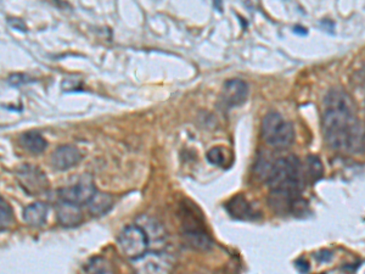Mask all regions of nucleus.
<instances>
[{
    "mask_svg": "<svg viewBox=\"0 0 365 274\" xmlns=\"http://www.w3.org/2000/svg\"><path fill=\"white\" fill-rule=\"evenodd\" d=\"M323 134L327 145L346 153H363L364 129L347 93L333 89L324 99Z\"/></svg>",
    "mask_w": 365,
    "mask_h": 274,
    "instance_id": "f257e3e1",
    "label": "nucleus"
},
{
    "mask_svg": "<svg viewBox=\"0 0 365 274\" xmlns=\"http://www.w3.org/2000/svg\"><path fill=\"white\" fill-rule=\"evenodd\" d=\"M264 175L274 208L289 212L302 210L303 200L300 197L305 179L300 160L294 155L275 160Z\"/></svg>",
    "mask_w": 365,
    "mask_h": 274,
    "instance_id": "f03ea898",
    "label": "nucleus"
},
{
    "mask_svg": "<svg viewBox=\"0 0 365 274\" xmlns=\"http://www.w3.org/2000/svg\"><path fill=\"white\" fill-rule=\"evenodd\" d=\"M262 137L274 148H286L294 140V125L279 112L272 111L262 121Z\"/></svg>",
    "mask_w": 365,
    "mask_h": 274,
    "instance_id": "7ed1b4c3",
    "label": "nucleus"
},
{
    "mask_svg": "<svg viewBox=\"0 0 365 274\" xmlns=\"http://www.w3.org/2000/svg\"><path fill=\"white\" fill-rule=\"evenodd\" d=\"M117 244L125 256L134 261L145 255L150 247L145 230L139 225H127L117 238Z\"/></svg>",
    "mask_w": 365,
    "mask_h": 274,
    "instance_id": "20e7f679",
    "label": "nucleus"
},
{
    "mask_svg": "<svg viewBox=\"0 0 365 274\" xmlns=\"http://www.w3.org/2000/svg\"><path fill=\"white\" fill-rule=\"evenodd\" d=\"M139 274H169L173 269L175 260L164 251L147 252L133 261Z\"/></svg>",
    "mask_w": 365,
    "mask_h": 274,
    "instance_id": "39448f33",
    "label": "nucleus"
},
{
    "mask_svg": "<svg viewBox=\"0 0 365 274\" xmlns=\"http://www.w3.org/2000/svg\"><path fill=\"white\" fill-rule=\"evenodd\" d=\"M17 179L22 189L31 195H40L49 189L50 183L47 175L32 164L21 166L17 171Z\"/></svg>",
    "mask_w": 365,
    "mask_h": 274,
    "instance_id": "423d86ee",
    "label": "nucleus"
},
{
    "mask_svg": "<svg viewBox=\"0 0 365 274\" xmlns=\"http://www.w3.org/2000/svg\"><path fill=\"white\" fill-rule=\"evenodd\" d=\"M98 192L90 175H83L78 181L70 186L60 190L61 201L75 203V205H88L92 197Z\"/></svg>",
    "mask_w": 365,
    "mask_h": 274,
    "instance_id": "0eeeda50",
    "label": "nucleus"
},
{
    "mask_svg": "<svg viewBox=\"0 0 365 274\" xmlns=\"http://www.w3.org/2000/svg\"><path fill=\"white\" fill-rule=\"evenodd\" d=\"M249 95V86L241 79H229L224 83L223 90L221 94V101L224 108L233 109L244 104Z\"/></svg>",
    "mask_w": 365,
    "mask_h": 274,
    "instance_id": "6e6552de",
    "label": "nucleus"
},
{
    "mask_svg": "<svg viewBox=\"0 0 365 274\" xmlns=\"http://www.w3.org/2000/svg\"><path fill=\"white\" fill-rule=\"evenodd\" d=\"M82 153L71 145H64L56 149L51 155V166L56 171H67L79 164Z\"/></svg>",
    "mask_w": 365,
    "mask_h": 274,
    "instance_id": "1a4fd4ad",
    "label": "nucleus"
},
{
    "mask_svg": "<svg viewBox=\"0 0 365 274\" xmlns=\"http://www.w3.org/2000/svg\"><path fill=\"white\" fill-rule=\"evenodd\" d=\"M225 210L233 219H241V221H251V219L261 217L260 211L242 195H236L233 199H230L228 203L225 205Z\"/></svg>",
    "mask_w": 365,
    "mask_h": 274,
    "instance_id": "9d476101",
    "label": "nucleus"
},
{
    "mask_svg": "<svg viewBox=\"0 0 365 274\" xmlns=\"http://www.w3.org/2000/svg\"><path fill=\"white\" fill-rule=\"evenodd\" d=\"M58 219L64 227H77L83 221V214L81 206L75 203L61 201L58 206Z\"/></svg>",
    "mask_w": 365,
    "mask_h": 274,
    "instance_id": "9b49d317",
    "label": "nucleus"
},
{
    "mask_svg": "<svg viewBox=\"0 0 365 274\" xmlns=\"http://www.w3.org/2000/svg\"><path fill=\"white\" fill-rule=\"evenodd\" d=\"M48 216V206L42 201L31 203L23 210V219L31 227H40L45 223Z\"/></svg>",
    "mask_w": 365,
    "mask_h": 274,
    "instance_id": "f8f14e48",
    "label": "nucleus"
},
{
    "mask_svg": "<svg viewBox=\"0 0 365 274\" xmlns=\"http://www.w3.org/2000/svg\"><path fill=\"white\" fill-rule=\"evenodd\" d=\"M114 205V199L111 195H108L105 192H97L92 197V200L88 203L89 212L93 214L94 217H101L108 214Z\"/></svg>",
    "mask_w": 365,
    "mask_h": 274,
    "instance_id": "ddd939ff",
    "label": "nucleus"
},
{
    "mask_svg": "<svg viewBox=\"0 0 365 274\" xmlns=\"http://www.w3.org/2000/svg\"><path fill=\"white\" fill-rule=\"evenodd\" d=\"M184 238H186V242L189 244V247L197 250H208L212 247V240L211 238L203 233L201 229L191 227V228H186L184 232Z\"/></svg>",
    "mask_w": 365,
    "mask_h": 274,
    "instance_id": "4468645a",
    "label": "nucleus"
},
{
    "mask_svg": "<svg viewBox=\"0 0 365 274\" xmlns=\"http://www.w3.org/2000/svg\"><path fill=\"white\" fill-rule=\"evenodd\" d=\"M20 142L23 148L32 153H42L48 147V142L38 132H27L22 134Z\"/></svg>",
    "mask_w": 365,
    "mask_h": 274,
    "instance_id": "2eb2a0df",
    "label": "nucleus"
},
{
    "mask_svg": "<svg viewBox=\"0 0 365 274\" xmlns=\"http://www.w3.org/2000/svg\"><path fill=\"white\" fill-rule=\"evenodd\" d=\"M142 219H144V222L139 225L145 230L150 245L153 242H156V244L164 242V239H166V232H164V227L160 225L156 219H150V217H142Z\"/></svg>",
    "mask_w": 365,
    "mask_h": 274,
    "instance_id": "dca6fc26",
    "label": "nucleus"
},
{
    "mask_svg": "<svg viewBox=\"0 0 365 274\" xmlns=\"http://www.w3.org/2000/svg\"><path fill=\"white\" fill-rule=\"evenodd\" d=\"M323 175H324V167L322 161L318 156L310 155L305 162V177L303 179L305 181L307 179L311 184H314L319 179H322Z\"/></svg>",
    "mask_w": 365,
    "mask_h": 274,
    "instance_id": "f3484780",
    "label": "nucleus"
},
{
    "mask_svg": "<svg viewBox=\"0 0 365 274\" xmlns=\"http://www.w3.org/2000/svg\"><path fill=\"white\" fill-rule=\"evenodd\" d=\"M206 158H207L210 164H213V166H218V167L227 166L228 160H229L228 151L223 147H216V148L211 149L206 155Z\"/></svg>",
    "mask_w": 365,
    "mask_h": 274,
    "instance_id": "a211bd4d",
    "label": "nucleus"
},
{
    "mask_svg": "<svg viewBox=\"0 0 365 274\" xmlns=\"http://www.w3.org/2000/svg\"><path fill=\"white\" fill-rule=\"evenodd\" d=\"M14 223V212L10 205L0 197V230L8 229Z\"/></svg>",
    "mask_w": 365,
    "mask_h": 274,
    "instance_id": "6ab92c4d",
    "label": "nucleus"
},
{
    "mask_svg": "<svg viewBox=\"0 0 365 274\" xmlns=\"http://www.w3.org/2000/svg\"><path fill=\"white\" fill-rule=\"evenodd\" d=\"M101 260H97V264L90 266V274H115L106 263L101 264Z\"/></svg>",
    "mask_w": 365,
    "mask_h": 274,
    "instance_id": "aec40b11",
    "label": "nucleus"
},
{
    "mask_svg": "<svg viewBox=\"0 0 365 274\" xmlns=\"http://www.w3.org/2000/svg\"><path fill=\"white\" fill-rule=\"evenodd\" d=\"M294 267L297 269V271L301 274H307L310 271V264L305 261V258H299L296 262H294Z\"/></svg>",
    "mask_w": 365,
    "mask_h": 274,
    "instance_id": "412c9836",
    "label": "nucleus"
},
{
    "mask_svg": "<svg viewBox=\"0 0 365 274\" xmlns=\"http://www.w3.org/2000/svg\"><path fill=\"white\" fill-rule=\"evenodd\" d=\"M316 258L319 262H327V261H330L333 258V253L327 251V250H322V251L319 252V255H316Z\"/></svg>",
    "mask_w": 365,
    "mask_h": 274,
    "instance_id": "4be33fe9",
    "label": "nucleus"
}]
</instances>
